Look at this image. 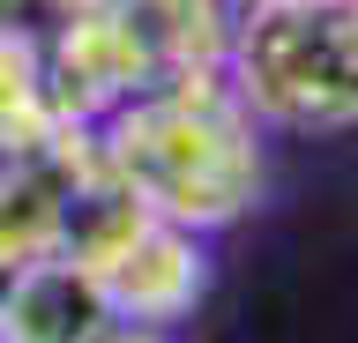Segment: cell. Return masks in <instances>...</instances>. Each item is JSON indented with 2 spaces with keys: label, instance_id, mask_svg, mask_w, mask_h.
Returning <instances> with one entry per match:
<instances>
[{
  "label": "cell",
  "instance_id": "7",
  "mask_svg": "<svg viewBox=\"0 0 358 343\" xmlns=\"http://www.w3.org/2000/svg\"><path fill=\"white\" fill-rule=\"evenodd\" d=\"M52 127H67L52 112V90H45V60L30 38L0 30V149H22V142H45Z\"/></svg>",
  "mask_w": 358,
  "mask_h": 343
},
{
  "label": "cell",
  "instance_id": "4",
  "mask_svg": "<svg viewBox=\"0 0 358 343\" xmlns=\"http://www.w3.org/2000/svg\"><path fill=\"white\" fill-rule=\"evenodd\" d=\"M127 321L112 314L105 276L67 261V254L22 261L0 291V343H105Z\"/></svg>",
  "mask_w": 358,
  "mask_h": 343
},
{
  "label": "cell",
  "instance_id": "6",
  "mask_svg": "<svg viewBox=\"0 0 358 343\" xmlns=\"http://www.w3.org/2000/svg\"><path fill=\"white\" fill-rule=\"evenodd\" d=\"M97 276H105L112 314H120V321H134V328L179 321V314L201 298V231L150 217V224L134 231V239L112 254Z\"/></svg>",
  "mask_w": 358,
  "mask_h": 343
},
{
  "label": "cell",
  "instance_id": "1",
  "mask_svg": "<svg viewBox=\"0 0 358 343\" xmlns=\"http://www.w3.org/2000/svg\"><path fill=\"white\" fill-rule=\"evenodd\" d=\"M105 164L142 194L150 217L187 231H217L254 209L262 194V142L254 112L239 105L231 75H179L157 90L127 97L120 112L97 119Z\"/></svg>",
  "mask_w": 358,
  "mask_h": 343
},
{
  "label": "cell",
  "instance_id": "5",
  "mask_svg": "<svg viewBox=\"0 0 358 343\" xmlns=\"http://www.w3.org/2000/svg\"><path fill=\"white\" fill-rule=\"evenodd\" d=\"M83 8L120 30L150 90L179 75H217L231 45V0H83Z\"/></svg>",
  "mask_w": 358,
  "mask_h": 343
},
{
  "label": "cell",
  "instance_id": "8",
  "mask_svg": "<svg viewBox=\"0 0 358 343\" xmlns=\"http://www.w3.org/2000/svg\"><path fill=\"white\" fill-rule=\"evenodd\" d=\"M105 343H157L150 328H120V336H105Z\"/></svg>",
  "mask_w": 358,
  "mask_h": 343
},
{
  "label": "cell",
  "instance_id": "3",
  "mask_svg": "<svg viewBox=\"0 0 358 343\" xmlns=\"http://www.w3.org/2000/svg\"><path fill=\"white\" fill-rule=\"evenodd\" d=\"M90 149H97V127H52L45 142L0 149V261L8 269L60 254V217Z\"/></svg>",
  "mask_w": 358,
  "mask_h": 343
},
{
  "label": "cell",
  "instance_id": "2",
  "mask_svg": "<svg viewBox=\"0 0 358 343\" xmlns=\"http://www.w3.org/2000/svg\"><path fill=\"white\" fill-rule=\"evenodd\" d=\"M224 75L254 119L299 135L358 127V0H246Z\"/></svg>",
  "mask_w": 358,
  "mask_h": 343
},
{
  "label": "cell",
  "instance_id": "9",
  "mask_svg": "<svg viewBox=\"0 0 358 343\" xmlns=\"http://www.w3.org/2000/svg\"><path fill=\"white\" fill-rule=\"evenodd\" d=\"M8 276H15V269H8V261H0V291H8Z\"/></svg>",
  "mask_w": 358,
  "mask_h": 343
}]
</instances>
